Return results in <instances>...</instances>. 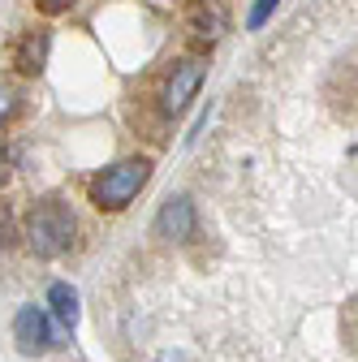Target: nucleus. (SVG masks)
<instances>
[{"instance_id":"423d86ee","label":"nucleus","mask_w":358,"mask_h":362,"mask_svg":"<svg viewBox=\"0 0 358 362\" xmlns=\"http://www.w3.org/2000/svg\"><path fill=\"white\" fill-rule=\"evenodd\" d=\"M13 65L22 69V74H43V65H48V35L43 30H30V35H22V43H18V52H13Z\"/></svg>"},{"instance_id":"1a4fd4ad","label":"nucleus","mask_w":358,"mask_h":362,"mask_svg":"<svg viewBox=\"0 0 358 362\" xmlns=\"http://www.w3.org/2000/svg\"><path fill=\"white\" fill-rule=\"evenodd\" d=\"M277 5H281V0H255V5H250V13H246V30H259L267 18L277 13Z\"/></svg>"},{"instance_id":"9d476101","label":"nucleus","mask_w":358,"mask_h":362,"mask_svg":"<svg viewBox=\"0 0 358 362\" xmlns=\"http://www.w3.org/2000/svg\"><path fill=\"white\" fill-rule=\"evenodd\" d=\"M35 5H39L43 13H65V9L74 5V0H35Z\"/></svg>"},{"instance_id":"f03ea898","label":"nucleus","mask_w":358,"mask_h":362,"mask_svg":"<svg viewBox=\"0 0 358 362\" xmlns=\"http://www.w3.org/2000/svg\"><path fill=\"white\" fill-rule=\"evenodd\" d=\"M151 181V160L147 156H129V160H117L112 168H104L96 181H91V203L100 211H121L139 199V190Z\"/></svg>"},{"instance_id":"f257e3e1","label":"nucleus","mask_w":358,"mask_h":362,"mask_svg":"<svg viewBox=\"0 0 358 362\" xmlns=\"http://www.w3.org/2000/svg\"><path fill=\"white\" fill-rule=\"evenodd\" d=\"M74 233H78V220H74L69 203H61V199H43V203H35L30 216H26V229H22L26 246H30L39 259H57V255H65V250L74 246Z\"/></svg>"},{"instance_id":"6e6552de","label":"nucleus","mask_w":358,"mask_h":362,"mask_svg":"<svg viewBox=\"0 0 358 362\" xmlns=\"http://www.w3.org/2000/svg\"><path fill=\"white\" fill-rule=\"evenodd\" d=\"M18 108H22V95H18V86L0 82V125H5V121H13V117H18Z\"/></svg>"},{"instance_id":"20e7f679","label":"nucleus","mask_w":358,"mask_h":362,"mask_svg":"<svg viewBox=\"0 0 358 362\" xmlns=\"http://www.w3.org/2000/svg\"><path fill=\"white\" fill-rule=\"evenodd\" d=\"M13 337H18V349L22 354H39L52 345V320L43 306H22L13 315Z\"/></svg>"},{"instance_id":"39448f33","label":"nucleus","mask_w":358,"mask_h":362,"mask_svg":"<svg viewBox=\"0 0 358 362\" xmlns=\"http://www.w3.org/2000/svg\"><path fill=\"white\" fill-rule=\"evenodd\" d=\"M195 224H199V216H195V203H190L186 194L164 199V207H160V216H156V229H160V238H168V242H190V238H195Z\"/></svg>"},{"instance_id":"0eeeda50","label":"nucleus","mask_w":358,"mask_h":362,"mask_svg":"<svg viewBox=\"0 0 358 362\" xmlns=\"http://www.w3.org/2000/svg\"><path fill=\"white\" fill-rule=\"evenodd\" d=\"M48 306L57 310V320H61L65 328L78 324V293H74L69 285H52V289H48Z\"/></svg>"},{"instance_id":"7ed1b4c3","label":"nucleus","mask_w":358,"mask_h":362,"mask_svg":"<svg viewBox=\"0 0 358 362\" xmlns=\"http://www.w3.org/2000/svg\"><path fill=\"white\" fill-rule=\"evenodd\" d=\"M199 86H203V61L199 57H186V61H177L160 86V112L177 117V112H186L190 100L199 95Z\"/></svg>"},{"instance_id":"9b49d317","label":"nucleus","mask_w":358,"mask_h":362,"mask_svg":"<svg viewBox=\"0 0 358 362\" xmlns=\"http://www.w3.org/2000/svg\"><path fill=\"white\" fill-rule=\"evenodd\" d=\"M5 177H9V151L0 147V181H5Z\"/></svg>"}]
</instances>
